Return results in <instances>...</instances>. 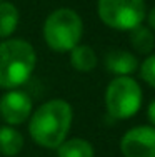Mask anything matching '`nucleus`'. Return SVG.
Instances as JSON below:
<instances>
[{"instance_id": "nucleus-8", "label": "nucleus", "mask_w": 155, "mask_h": 157, "mask_svg": "<svg viewBox=\"0 0 155 157\" xmlns=\"http://www.w3.org/2000/svg\"><path fill=\"white\" fill-rule=\"evenodd\" d=\"M138 60L132 52L127 50H110L105 55V69L117 77H125L138 69Z\"/></svg>"}, {"instance_id": "nucleus-4", "label": "nucleus", "mask_w": 155, "mask_h": 157, "mask_svg": "<svg viewBox=\"0 0 155 157\" xmlns=\"http://www.w3.org/2000/svg\"><path fill=\"white\" fill-rule=\"evenodd\" d=\"M142 99V89L130 75L112 78L105 89V109L110 117L119 121L134 117L140 110Z\"/></svg>"}, {"instance_id": "nucleus-12", "label": "nucleus", "mask_w": 155, "mask_h": 157, "mask_svg": "<svg viewBox=\"0 0 155 157\" xmlns=\"http://www.w3.org/2000/svg\"><path fill=\"white\" fill-rule=\"evenodd\" d=\"M20 15L18 9L10 2L0 3V39H7L15 32Z\"/></svg>"}, {"instance_id": "nucleus-2", "label": "nucleus", "mask_w": 155, "mask_h": 157, "mask_svg": "<svg viewBox=\"0 0 155 157\" xmlns=\"http://www.w3.org/2000/svg\"><path fill=\"white\" fill-rule=\"evenodd\" d=\"M37 63L35 48L20 39L0 42V87L12 90L32 77Z\"/></svg>"}, {"instance_id": "nucleus-7", "label": "nucleus", "mask_w": 155, "mask_h": 157, "mask_svg": "<svg viewBox=\"0 0 155 157\" xmlns=\"http://www.w3.org/2000/svg\"><path fill=\"white\" fill-rule=\"evenodd\" d=\"M32 114V99L25 92L12 89L0 99V115L10 125H20Z\"/></svg>"}, {"instance_id": "nucleus-5", "label": "nucleus", "mask_w": 155, "mask_h": 157, "mask_svg": "<svg viewBox=\"0 0 155 157\" xmlns=\"http://www.w3.org/2000/svg\"><path fill=\"white\" fill-rule=\"evenodd\" d=\"M98 17L107 27L128 30L142 25L145 18V0H98Z\"/></svg>"}, {"instance_id": "nucleus-13", "label": "nucleus", "mask_w": 155, "mask_h": 157, "mask_svg": "<svg viewBox=\"0 0 155 157\" xmlns=\"http://www.w3.org/2000/svg\"><path fill=\"white\" fill-rule=\"evenodd\" d=\"M130 44L135 52L143 55H150V52L155 47V37L149 27L138 25V27L130 30Z\"/></svg>"}, {"instance_id": "nucleus-11", "label": "nucleus", "mask_w": 155, "mask_h": 157, "mask_svg": "<svg viewBox=\"0 0 155 157\" xmlns=\"http://www.w3.org/2000/svg\"><path fill=\"white\" fill-rule=\"evenodd\" d=\"M24 147V137L13 127H0V154L13 157Z\"/></svg>"}, {"instance_id": "nucleus-17", "label": "nucleus", "mask_w": 155, "mask_h": 157, "mask_svg": "<svg viewBox=\"0 0 155 157\" xmlns=\"http://www.w3.org/2000/svg\"><path fill=\"white\" fill-rule=\"evenodd\" d=\"M2 2H5V0H0V3H2Z\"/></svg>"}, {"instance_id": "nucleus-6", "label": "nucleus", "mask_w": 155, "mask_h": 157, "mask_svg": "<svg viewBox=\"0 0 155 157\" xmlns=\"http://www.w3.org/2000/svg\"><path fill=\"white\" fill-rule=\"evenodd\" d=\"M124 157H155V127L138 125L127 130L120 139Z\"/></svg>"}, {"instance_id": "nucleus-10", "label": "nucleus", "mask_w": 155, "mask_h": 157, "mask_svg": "<svg viewBox=\"0 0 155 157\" xmlns=\"http://www.w3.org/2000/svg\"><path fill=\"white\" fill-rule=\"evenodd\" d=\"M94 147L85 139L73 137V139H65L57 147V157H94Z\"/></svg>"}, {"instance_id": "nucleus-1", "label": "nucleus", "mask_w": 155, "mask_h": 157, "mask_svg": "<svg viewBox=\"0 0 155 157\" xmlns=\"http://www.w3.org/2000/svg\"><path fill=\"white\" fill-rule=\"evenodd\" d=\"M73 112L67 100L52 99L40 105L30 117L28 132L34 142L45 149H57L72 125Z\"/></svg>"}, {"instance_id": "nucleus-9", "label": "nucleus", "mask_w": 155, "mask_h": 157, "mask_svg": "<svg viewBox=\"0 0 155 157\" xmlns=\"http://www.w3.org/2000/svg\"><path fill=\"white\" fill-rule=\"evenodd\" d=\"M70 63L79 72H90L97 67V54L90 45H75L70 50Z\"/></svg>"}, {"instance_id": "nucleus-3", "label": "nucleus", "mask_w": 155, "mask_h": 157, "mask_svg": "<svg viewBox=\"0 0 155 157\" xmlns=\"http://www.w3.org/2000/svg\"><path fill=\"white\" fill-rule=\"evenodd\" d=\"M83 33V22L73 9L62 7L45 18L43 39L54 52L65 54L80 44Z\"/></svg>"}, {"instance_id": "nucleus-14", "label": "nucleus", "mask_w": 155, "mask_h": 157, "mask_svg": "<svg viewBox=\"0 0 155 157\" xmlns=\"http://www.w3.org/2000/svg\"><path fill=\"white\" fill-rule=\"evenodd\" d=\"M140 69V75L142 78L155 89V54H150L145 60L142 62V65H138Z\"/></svg>"}, {"instance_id": "nucleus-15", "label": "nucleus", "mask_w": 155, "mask_h": 157, "mask_svg": "<svg viewBox=\"0 0 155 157\" xmlns=\"http://www.w3.org/2000/svg\"><path fill=\"white\" fill-rule=\"evenodd\" d=\"M147 115H149V121L150 124L155 127V99L149 104V109H147Z\"/></svg>"}, {"instance_id": "nucleus-16", "label": "nucleus", "mask_w": 155, "mask_h": 157, "mask_svg": "<svg viewBox=\"0 0 155 157\" xmlns=\"http://www.w3.org/2000/svg\"><path fill=\"white\" fill-rule=\"evenodd\" d=\"M147 20H149L150 29H153V30H155V7L149 12V17H147Z\"/></svg>"}]
</instances>
